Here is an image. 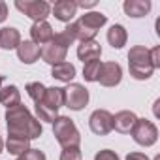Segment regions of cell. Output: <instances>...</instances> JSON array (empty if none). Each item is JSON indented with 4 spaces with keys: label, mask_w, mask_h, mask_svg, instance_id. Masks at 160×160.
Masks as SVG:
<instances>
[{
    "label": "cell",
    "mask_w": 160,
    "mask_h": 160,
    "mask_svg": "<svg viewBox=\"0 0 160 160\" xmlns=\"http://www.w3.org/2000/svg\"><path fill=\"white\" fill-rule=\"evenodd\" d=\"M6 124H8V136L27 138L30 141L40 138L42 132H43L40 121L23 104H19L15 108H10L6 111Z\"/></svg>",
    "instance_id": "cell-1"
},
{
    "label": "cell",
    "mask_w": 160,
    "mask_h": 160,
    "mask_svg": "<svg viewBox=\"0 0 160 160\" xmlns=\"http://www.w3.org/2000/svg\"><path fill=\"white\" fill-rule=\"evenodd\" d=\"M108 23V15H104L102 12H87L85 15H81L75 23L68 25L70 32L73 34L75 42H89L94 40V36L98 34V30Z\"/></svg>",
    "instance_id": "cell-2"
},
{
    "label": "cell",
    "mask_w": 160,
    "mask_h": 160,
    "mask_svg": "<svg viewBox=\"0 0 160 160\" xmlns=\"http://www.w3.org/2000/svg\"><path fill=\"white\" fill-rule=\"evenodd\" d=\"M128 70L130 75L134 79H139V81H145L149 79L154 72L152 64H151V57H149V49L143 45H134L128 51Z\"/></svg>",
    "instance_id": "cell-3"
},
{
    "label": "cell",
    "mask_w": 160,
    "mask_h": 160,
    "mask_svg": "<svg viewBox=\"0 0 160 160\" xmlns=\"http://www.w3.org/2000/svg\"><path fill=\"white\" fill-rule=\"evenodd\" d=\"M53 136L57 138L58 145L62 149H68V147H79L81 143V134H79L75 122L66 117V115H58L53 122Z\"/></svg>",
    "instance_id": "cell-4"
},
{
    "label": "cell",
    "mask_w": 160,
    "mask_h": 160,
    "mask_svg": "<svg viewBox=\"0 0 160 160\" xmlns=\"http://www.w3.org/2000/svg\"><path fill=\"white\" fill-rule=\"evenodd\" d=\"M130 134H132L134 141L138 145H141V147H151L158 139V128H156V124L151 122V121H147V119H138Z\"/></svg>",
    "instance_id": "cell-5"
},
{
    "label": "cell",
    "mask_w": 160,
    "mask_h": 160,
    "mask_svg": "<svg viewBox=\"0 0 160 160\" xmlns=\"http://www.w3.org/2000/svg\"><path fill=\"white\" fill-rule=\"evenodd\" d=\"M15 8L25 13L27 17H30L34 23H40V21H45L49 15H51V6L45 0H17L15 2Z\"/></svg>",
    "instance_id": "cell-6"
},
{
    "label": "cell",
    "mask_w": 160,
    "mask_h": 160,
    "mask_svg": "<svg viewBox=\"0 0 160 160\" xmlns=\"http://www.w3.org/2000/svg\"><path fill=\"white\" fill-rule=\"evenodd\" d=\"M66 108H70L72 111H81L87 104H89V91L79 85V83H70L66 89Z\"/></svg>",
    "instance_id": "cell-7"
},
{
    "label": "cell",
    "mask_w": 160,
    "mask_h": 160,
    "mask_svg": "<svg viewBox=\"0 0 160 160\" xmlns=\"http://www.w3.org/2000/svg\"><path fill=\"white\" fill-rule=\"evenodd\" d=\"M89 126L96 136H108L113 130V115L108 109H96L89 117Z\"/></svg>",
    "instance_id": "cell-8"
},
{
    "label": "cell",
    "mask_w": 160,
    "mask_h": 160,
    "mask_svg": "<svg viewBox=\"0 0 160 160\" xmlns=\"http://www.w3.org/2000/svg\"><path fill=\"white\" fill-rule=\"evenodd\" d=\"M122 79V68L117 62H102L100 73H98V83L102 87H117Z\"/></svg>",
    "instance_id": "cell-9"
},
{
    "label": "cell",
    "mask_w": 160,
    "mask_h": 160,
    "mask_svg": "<svg viewBox=\"0 0 160 160\" xmlns=\"http://www.w3.org/2000/svg\"><path fill=\"white\" fill-rule=\"evenodd\" d=\"M66 55H68V47L57 43L55 40H51L49 43H45L42 47V51H40V57L47 64H51V66H57L60 62H66Z\"/></svg>",
    "instance_id": "cell-10"
},
{
    "label": "cell",
    "mask_w": 160,
    "mask_h": 160,
    "mask_svg": "<svg viewBox=\"0 0 160 160\" xmlns=\"http://www.w3.org/2000/svg\"><path fill=\"white\" fill-rule=\"evenodd\" d=\"M138 121V115L134 111H128V109H122L119 113L113 115V128L119 132V134H130L134 124Z\"/></svg>",
    "instance_id": "cell-11"
},
{
    "label": "cell",
    "mask_w": 160,
    "mask_h": 160,
    "mask_svg": "<svg viewBox=\"0 0 160 160\" xmlns=\"http://www.w3.org/2000/svg\"><path fill=\"white\" fill-rule=\"evenodd\" d=\"M51 12L58 21L70 23L77 13V4L73 0H58V2H55V6L51 8Z\"/></svg>",
    "instance_id": "cell-12"
},
{
    "label": "cell",
    "mask_w": 160,
    "mask_h": 160,
    "mask_svg": "<svg viewBox=\"0 0 160 160\" xmlns=\"http://www.w3.org/2000/svg\"><path fill=\"white\" fill-rule=\"evenodd\" d=\"M53 36H55V32H53V28H51V25L47 21H40V23H34L30 27V38H32V42L36 45L49 43L53 40Z\"/></svg>",
    "instance_id": "cell-13"
},
{
    "label": "cell",
    "mask_w": 160,
    "mask_h": 160,
    "mask_svg": "<svg viewBox=\"0 0 160 160\" xmlns=\"http://www.w3.org/2000/svg\"><path fill=\"white\" fill-rule=\"evenodd\" d=\"M40 51H42V47L36 45L32 40H25V42L21 40V43L17 47V57L23 64H34L40 58Z\"/></svg>",
    "instance_id": "cell-14"
},
{
    "label": "cell",
    "mask_w": 160,
    "mask_h": 160,
    "mask_svg": "<svg viewBox=\"0 0 160 160\" xmlns=\"http://www.w3.org/2000/svg\"><path fill=\"white\" fill-rule=\"evenodd\" d=\"M77 57L79 60L83 62H89V60H96L102 57V45L94 40H89V42H79L77 45Z\"/></svg>",
    "instance_id": "cell-15"
},
{
    "label": "cell",
    "mask_w": 160,
    "mask_h": 160,
    "mask_svg": "<svg viewBox=\"0 0 160 160\" xmlns=\"http://www.w3.org/2000/svg\"><path fill=\"white\" fill-rule=\"evenodd\" d=\"M21 43V32L13 27H4L0 28V49H6V51H12V49H17Z\"/></svg>",
    "instance_id": "cell-16"
},
{
    "label": "cell",
    "mask_w": 160,
    "mask_h": 160,
    "mask_svg": "<svg viewBox=\"0 0 160 160\" xmlns=\"http://www.w3.org/2000/svg\"><path fill=\"white\" fill-rule=\"evenodd\" d=\"M122 10L128 17H145L149 12H151V2L149 0H126L122 4Z\"/></svg>",
    "instance_id": "cell-17"
},
{
    "label": "cell",
    "mask_w": 160,
    "mask_h": 160,
    "mask_svg": "<svg viewBox=\"0 0 160 160\" xmlns=\"http://www.w3.org/2000/svg\"><path fill=\"white\" fill-rule=\"evenodd\" d=\"M0 104H2L6 109L19 106L21 104V92H19V89L15 85L2 87V89H0Z\"/></svg>",
    "instance_id": "cell-18"
},
{
    "label": "cell",
    "mask_w": 160,
    "mask_h": 160,
    "mask_svg": "<svg viewBox=\"0 0 160 160\" xmlns=\"http://www.w3.org/2000/svg\"><path fill=\"white\" fill-rule=\"evenodd\" d=\"M42 102H45L47 106L58 109V108H62L66 104V91L62 87H49V89H45V96H43Z\"/></svg>",
    "instance_id": "cell-19"
},
{
    "label": "cell",
    "mask_w": 160,
    "mask_h": 160,
    "mask_svg": "<svg viewBox=\"0 0 160 160\" xmlns=\"http://www.w3.org/2000/svg\"><path fill=\"white\" fill-rule=\"evenodd\" d=\"M51 77H55L57 81H62V83H70L75 77V66L70 62H60L51 68Z\"/></svg>",
    "instance_id": "cell-20"
},
{
    "label": "cell",
    "mask_w": 160,
    "mask_h": 160,
    "mask_svg": "<svg viewBox=\"0 0 160 160\" xmlns=\"http://www.w3.org/2000/svg\"><path fill=\"white\" fill-rule=\"evenodd\" d=\"M126 40H128V34L122 25H113L108 30V42L113 49H122L126 45Z\"/></svg>",
    "instance_id": "cell-21"
},
{
    "label": "cell",
    "mask_w": 160,
    "mask_h": 160,
    "mask_svg": "<svg viewBox=\"0 0 160 160\" xmlns=\"http://www.w3.org/2000/svg\"><path fill=\"white\" fill-rule=\"evenodd\" d=\"M6 149H8V152L19 156V154H23L25 151L30 149V139H27V138H19V136H8Z\"/></svg>",
    "instance_id": "cell-22"
},
{
    "label": "cell",
    "mask_w": 160,
    "mask_h": 160,
    "mask_svg": "<svg viewBox=\"0 0 160 160\" xmlns=\"http://www.w3.org/2000/svg\"><path fill=\"white\" fill-rule=\"evenodd\" d=\"M34 109H36L38 121H43V122H51V124H53V122H55V119L58 117V109H55V108L47 106L45 102H36Z\"/></svg>",
    "instance_id": "cell-23"
},
{
    "label": "cell",
    "mask_w": 160,
    "mask_h": 160,
    "mask_svg": "<svg viewBox=\"0 0 160 160\" xmlns=\"http://www.w3.org/2000/svg\"><path fill=\"white\" fill-rule=\"evenodd\" d=\"M100 68H102V62H100V58L85 62V66H83V77H85V81H89V83H94V81H98Z\"/></svg>",
    "instance_id": "cell-24"
},
{
    "label": "cell",
    "mask_w": 160,
    "mask_h": 160,
    "mask_svg": "<svg viewBox=\"0 0 160 160\" xmlns=\"http://www.w3.org/2000/svg\"><path fill=\"white\" fill-rule=\"evenodd\" d=\"M45 85L43 83H40V81H32V83H28L27 85V94L34 100V104L36 102H42L43 100V96H45Z\"/></svg>",
    "instance_id": "cell-25"
},
{
    "label": "cell",
    "mask_w": 160,
    "mask_h": 160,
    "mask_svg": "<svg viewBox=\"0 0 160 160\" xmlns=\"http://www.w3.org/2000/svg\"><path fill=\"white\" fill-rule=\"evenodd\" d=\"M81 158L83 154L79 147H68V149H62L60 152V160H81Z\"/></svg>",
    "instance_id": "cell-26"
},
{
    "label": "cell",
    "mask_w": 160,
    "mask_h": 160,
    "mask_svg": "<svg viewBox=\"0 0 160 160\" xmlns=\"http://www.w3.org/2000/svg\"><path fill=\"white\" fill-rule=\"evenodd\" d=\"M15 160H47V158H45L43 151H40V149H28L23 154H19Z\"/></svg>",
    "instance_id": "cell-27"
},
{
    "label": "cell",
    "mask_w": 160,
    "mask_h": 160,
    "mask_svg": "<svg viewBox=\"0 0 160 160\" xmlns=\"http://www.w3.org/2000/svg\"><path fill=\"white\" fill-rule=\"evenodd\" d=\"M94 160H119V154L111 149H104L94 154Z\"/></svg>",
    "instance_id": "cell-28"
},
{
    "label": "cell",
    "mask_w": 160,
    "mask_h": 160,
    "mask_svg": "<svg viewBox=\"0 0 160 160\" xmlns=\"http://www.w3.org/2000/svg\"><path fill=\"white\" fill-rule=\"evenodd\" d=\"M149 57H151V64H152V68H154V70L160 68V47H152V49H149Z\"/></svg>",
    "instance_id": "cell-29"
},
{
    "label": "cell",
    "mask_w": 160,
    "mask_h": 160,
    "mask_svg": "<svg viewBox=\"0 0 160 160\" xmlns=\"http://www.w3.org/2000/svg\"><path fill=\"white\" fill-rule=\"evenodd\" d=\"M8 19V4L4 0H0V23H4Z\"/></svg>",
    "instance_id": "cell-30"
},
{
    "label": "cell",
    "mask_w": 160,
    "mask_h": 160,
    "mask_svg": "<svg viewBox=\"0 0 160 160\" xmlns=\"http://www.w3.org/2000/svg\"><path fill=\"white\" fill-rule=\"evenodd\" d=\"M124 160H149V156L145 152H130V154H126Z\"/></svg>",
    "instance_id": "cell-31"
},
{
    "label": "cell",
    "mask_w": 160,
    "mask_h": 160,
    "mask_svg": "<svg viewBox=\"0 0 160 160\" xmlns=\"http://www.w3.org/2000/svg\"><path fill=\"white\" fill-rule=\"evenodd\" d=\"M75 4H77V8H83V10H89V8H94V6H96L94 0H91V2H85V0H81V2H75Z\"/></svg>",
    "instance_id": "cell-32"
},
{
    "label": "cell",
    "mask_w": 160,
    "mask_h": 160,
    "mask_svg": "<svg viewBox=\"0 0 160 160\" xmlns=\"http://www.w3.org/2000/svg\"><path fill=\"white\" fill-rule=\"evenodd\" d=\"M158 106H160V100H156V102H154V115H156V117L160 115V113H158Z\"/></svg>",
    "instance_id": "cell-33"
},
{
    "label": "cell",
    "mask_w": 160,
    "mask_h": 160,
    "mask_svg": "<svg viewBox=\"0 0 160 160\" xmlns=\"http://www.w3.org/2000/svg\"><path fill=\"white\" fill-rule=\"evenodd\" d=\"M2 83H4V75H0V89H2Z\"/></svg>",
    "instance_id": "cell-34"
},
{
    "label": "cell",
    "mask_w": 160,
    "mask_h": 160,
    "mask_svg": "<svg viewBox=\"0 0 160 160\" xmlns=\"http://www.w3.org/2000/svg\"><path fill=\"white\" fill-rule=\"evenodd\" d=\"M2 149H4V143H2V138H0V152H2Z\"/></svg>",
    "instance_id": "cell-35"
},
{
    "label": "cell",
    "mask_w": 160,
    "mask_h": 160,
    "mask_svg": "<svg viewBox=\"0 0 160 160\" xmlns=\"http://www.w3.org/2000/svg\"><path fill=\"white\" fill-rule=\"evenodd\" d=\"M154 160H160V156H154Z\"/></svg>",
    "instance_id": "cell-36"
}]
</instances>
